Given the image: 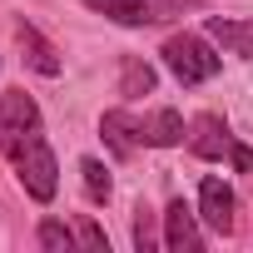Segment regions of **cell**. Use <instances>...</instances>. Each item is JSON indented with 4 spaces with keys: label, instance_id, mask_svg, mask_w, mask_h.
<instances>
[{
    "label": "cell",
    "instance_id": "cell-4",
    "mask_svg": "<svg viewBox=\"0 0 253 253\" xmlns=\"http://www.w3.org/2000/svg\"><path fill=\"white\" fill-rule=\"evenodd\" d=\"M84 5L114 25H164L184 10H204V0H84Z\"/></svg>",
    "mask_w": 253,
    "mask_h": 253
},
{
    "label": "cell",
    "instance_id": "cell-14",
    "mask_svg": "<svg viewBox=\"0 0 253 253\" xmlns=\"http://www.w3.org/2000/svg\"><path fill=\"white\" fill-rule=\"evenodd\" d=\"M80 243H84V248H104V253H109V238H104V228H99L94 218H84V223H80Z\"/></svg>",
    "mask_w": 253,
    "mask_h": 253
},
{
    "label": "cell",
    "instance_id": "cell-3",
    "mask_svg": "<svg viewBox=\"0 0 253 253\" xmlns=\"http://www.w3.org/2000/svg\"><path fill=\"white\" fill-rule=\"evenodd\" d=\"M189 149H194L199 159H228L238 174L253 169V149L233 139V129H228L218 114H199V119L189 124Z\"/></svg>",
    "mask_w": 253,
    "mask_h": 253
},
{
    "label": "cell",
    "instance_id": "cell-5",
    "mask_svg": "<svg viewBox=\"0 0 253 253\" xmlns=\"http://www.w3.org/2000/svg\"><path fill=\"white\" fill-rule=\"evenodd\" d=\"M233 209H238V199H233V189L218 179V174H209L204 184H199V218L213 228V233H233Z\"/></svg>",
    "mask_w": 253,
    "mask_h": 253
},
{
    "label": "cell",
    "instance_id": "cell-6",
    "mask_svg": "<svg viewBox=\"0 0 253 253\" xmlns=\"http://www.w3.org/2000/svg\"><path fill=\"white\" fill-rule=\"evenodd\" d=\"M99 139L114 159H134V149H144V129H139V119L129 109H109L99 114Z\"/></svg>",
    "mask_w": 253,
    "mask_h": 253
},
{
    "label": "cell",
    "instance_id": "cell-7",
    "mask_svg": "<svg viewBox=\"0 0 253 253\" xmlns=\"http://www.w3.org/2000/svg\"><path fill=\"white\" fill-rule=\"evenodd\" d=\"M164 248H169V253H199V248H204L199 213H194L184 199H174V204L164 209Z\"/></svg>",
    "mask_w": 253,
    "mask_h": 253
},
{
    "label": "cell",
    "instance_id": "cell-8",
    "mask_svg": "<svg viewBox=\"0 0 253 253\" xmlns=\"http://www.w3.org/2000/svg\"><path fill=\"white\" fill-rule=\"evenodd\" d=\"M15 40H20V50H25V65L35 70V75H45V80H55L60 70H65V60H60V50L30 25V20H15Z\"/></svg>",
    "mask_w": 253,
    "mask_h": 253
},
{
    "label": "cell",
    "instance_id": "cell-11",
    "mask_svg": "<svg viewBox=\"0 0 253 253\" xmlns=\"http://www.w3.org/2000/svg\"><path fill=\"white\" fill-rule=\"evenodd\" d=\"M154 84H159V75H154V65L149 60H139V55H124V65H119V94L124 99H144V94H154Z\"/></svg>",
    "mask_w": 253,
    "mask_h": 253
},
{
    "label": "cell",
    "instance_id": "cell-12",
    "mask_svg": "<svg viewBox=\"0 0 253 253\" xmlns=\"http://www.w3.org/2000/svg\"><path fill=\"white\" fill-rule=\"evenodd\" d=\"M80 179H84V194H89V204H109L114 184H109V169H104L94 154H84V159H80Z\"/></svg>",
    "mask_w": 253,
    "mask_h": 253
},
{
    "label": "cell",
    "instance_id": "cell-10",
    "mask_svg": "<svg viewBox=\"0 0 253 253\" xmlns=\"http://www.w3.org/2000/svg\"><path fill=\"white\" fill-rule=\"evenodd\" d=\"M139 129H144V144L149 149H174V144H184V114L164 104L149 119H139Z\"/></svg>",
    "mask_w": 253,
    "mask_h": 253
},
{
    "label": "cell",
    "instance_id": "cell-1",
    "mask_svg": "<svg viewBox=\"0 0 253 253\" xmlns=\"http://www.w3.org/2000/svg\"><path fill=\"white\" fill-rule=\"evenodd\" d=\"M0 154L10 159L15 179L35 204H50L60 194V164H55V149L45 144L40 104L25 89H0Z\"/></svg>",
    "mask_w": 253,
    "mask_h": 253
},
{
    "label": "cell",
    "instance_id": "cell-9",
    "mask_svg": "<svg viewBox=\"0 0 253 253\" xmlns=\"http://www.w3.org/2000/svg\"><path fill=\"white\" fill-rule=\"evenodd\" d=\"M209 40H218L228 55L253 60V20H233V15H209Z\"/></svg>",
    "mask_w": 253,
    "mask_h": 253
},
{
    "label": "cell",
    "instance_id": "cell-15",
    "mask_svg": "<svg viewBox=\"0 0 253 253\" xmlns=\"http://www.w3.org/2000/svg\"><path fill=\"white\" fill-rule=\"evenodd\" d=\"M134 248H139V253L154 248V228H149V213H144V209H139V218H134Z\"/></svg>",
    "mask_w": 253,
    "mask_h": 253
},
{
    "label": "cell",
    "instance_id": "cell-13",
    "mask_svg": "<svg viewBox=\"0 0 253 253\" xmlns=\"http://www.w3.org/2000/svg\"><path fill=\"white\" fill-rule=\"evenodd\" d=\"M35 243H40V248H50V253H65V248H75V243H80V233H70L60 218H40Z\"/></svg>",
    "mask_w": 253,
    "mask_h": 253
},
{
    "label": "cell",
    "instance_id": "cell-2",
    "mask_svg": "<svg viewBox=\"0 0 253 253\" xmlns=\"http://www.w3.org/2000/svg\"><path fill=\"white\" fill-rule=\"evenodd\" d=\"M159 55H164V65H169V75L179 84H204V80H213L223 70V60L209 50V40L204 35H189V30L184 35H169Z\"/></svg>",
    "mask_w": 253,
    "mask_h": 253
}]
</instances>
